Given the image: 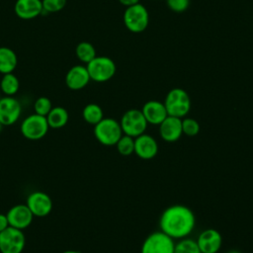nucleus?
Returning a JSON list of instances; mask_svg holds the SVG:
<instances>
[{
  "mask_svg": "<svg viewBox=\"0 0 253 253\" xmlns=\"http://www.w3.org/2000/svg\"><path fill=\"white\" fill-rule=\"evenodd\" d=\"M196 217L194 211L183 205H173L166 208L160 215V230L173 239L188 237L194 230Z\"/></svg>",
  "mask_w": 253,
  "mask_h": 253,
  "instance_id": "f257e3e1",
  "label": "nucleus"
},
{
  "mask_svg": "<svg viewBox=\"0 0 253 253\" xmlns=\"http://www.w3.org/2000/svg\"><path fill=\"white\" fill-rule=\"evenodd\" d=\"M168 116L184 118L191 109V99L189 94L182 88L171 89L164 100Z\"/></svg>",
  "mask_w": 253,
  "mask_h": 253,
  "instance_id": "f03ea898",
  "label": "nucleus"
},
{
  "mask_svg": "<svg viewBox=\"0 0 253 253\" xmlns=\"http://www.w3.org/2000/svg\"><path fill=\"white\" fill-rule=\"evenodd\" d=\"M120 122L113 118H103L94 126V135L96 139L103 145H116L123 135Z\"/></svg>",
  "mask_w": 253,
  "mask_h": 253,
  "instance_id": "7ed1b4c3",
  "label": "nucleus"
},
{
  "mask_svg": "<svg viewBox=\"0 0 253 253\" xmlns=\"http://www.w3.org/2000/svg\"><path fill=\"white\" fill-rule=\"evenodd\" d=\"M86 68L88 70L90 79L99 83L110 80L115 75L117 69L114 60L103 55L93 58L87 63Z\"/></svg>",
  "mask_w": 253,
  "mask_h": 253,
  "instance_id": "20e7f679",
  "label": "nucleus"
},
{
  "mask_svg": "<svg viewBox=\"0 0 253 253\" xmlns=\"http://www.w3.org/2000/svg\"><path fill=\"white\" fill-rule=\"evenodd\" d=\"M123 18L126 28L134 34L143 32L149 22L148 11L140 3L126 7Z\"/></svg>",
  "mask_w": 253,
  "mask_h": 253,
  "instance_id": "39448f33",
  "label": "nucleus"
},
{
  "mask_svg": "<svg viewBox=\"0 0 253 253\" xmlns=\"http://www.w3.org/2000/svg\"><path fill=\"white\" fill-rule=\"evenodd\" d=\"M124 134L131 137H136L145 132L147 128V122L141 110L130 109L125 112L120 122Z\"/></svg>",
  "mask_w": 253,
  "mask_h": 253,
  "instance_id": "423d86ee",
  "label": "nucleus"
},
{
  "mask_svg": "<svg viewBox=\"0 0 253 253\" xmlns=\"http://www.w3.org/2000/svg\"><path fill=\"white\" fill-rule=\"evenodd\" d=\"M48 124L45 117L33 114L24 119L20 130L23 136L29 140H40L48 131Z\"/></svg>",
  "mask_w": 253,
  "mask_h": 253,
  "instance_id": "0eeeda50",
  "label": "nucleus"
},
{
  "mask_svg": "<svg viewBox=\"0 0 253 253\" xmlns=\"http://www.w3.org/2000/svg\"><path fill=\"white\" fill-rule=\"evenodd\" d=\"M174 239L161 230L151 232L142 242L140 253H174Z\"/></svg>",
  "mask_w": 253,
  "mask_h": 253,
  "instance_id": "6e6552de",
  "label": "nucleus"
},
{
  "mask_svg": "<svg viewBox=\"0 0 253 253\" xmlns=\"http://www.w3.org/2000/svg\"><path fill=\"white\" fill-rule=\"evenodd\" d=\"M25 244L26 237L21 229L8 226L0 232L1 253H22Z\"/></svg>",
  "mask_w": 253,
  "mask_h": 253,
  "instance_id": "1a4fd4ad",
  "label": "nucleus"
},
{
  "mask_svg": "<svg viewBox=\"0 0 253 253\" xmlns=\"http://www.w3.org/2000/svg\"><path fill=\"white\" fill-rule=\"evenodd\" d=\"M22 106L13 96L0 98V123L3 126H12L20 118Z\"/></svg>",
  "mask_w": 253,
  "mask_h": 253,
  "instance_id": "9d476101",
  "label": "nucleus"
},
{
  "mask_svg": "<svg viewBox=\"0 0 253 253\" xmlns=\"http://www.w3.org/2000/svg\"><path fill=\"white\" fill-rule=\"evenodd\" d=\"M26 205L34 214V216L43 217L50 213L52 210V201L50 197L41 191L31 193L27 198Z\"/></svg>",
  "mask_w": 253,
  "mask_h": 253,
  "instance_id": "9b49d317",
  "label": "nucleus"
},
{
  "mask_svg": "<svg viewBox=\"0 0 253 253\" xmlns=\"http://www.w3.org/2000/svg\"><path fill=\"white\" fill-rule=\"evenodd\" d=\"M8 218L9 226L18 228V229H25L31 225L34 219V214L25 204H19L13 206L6 213Z\"/></svg>",
  "mask_w": 253,
  "mask_h": 253,
  "instance_id": "f8f14e48",
  "label": "nucleus"
},
{
  "mask_svg": "<svg viewBox=\"0 0 253 253\" xmlns=\"http://www.w3.org/2000/svg\"><path fill=\"white\" fill-rule=\"evenodd\" d=\"M196 242L202 253H217L222 245V236L218 230L208 228L199 234Z\"/></svg>",
  "mask_w": 253,
  "mask_h": 253,
  "instance_id": "ddd939ff",
  "label": "nucleus"
},
{
  "mask_svg": "<svg viewBox=\"0 0 253 253\" xmlns=\"http://www.w3.org/2000/svg\"><path fill=\"white\" fill-rule=\"evenodd\" d=\"M158 152V143L153 136L142 133L134 137V153L143 160H150Z\"/></svg>",
  "mask_w": 253,
  "mask_h": 253,
  "instance_id": "4468645a",
  "label": "nucleus"
},
{
  "mask_svg": "<svg viewBox=\"0 0 253 253\" xmlns=\"http://www.w3.org/2000/svg\"><path fill=\"white\" fill-rule=\"evenodd\" d=\"M160 137L166 142H175L183 134L182 120L177 117L167 116L159 125Z\"/></svg>",
  "mask_w": 253,
  "mask_h": 253,
  "instance_id": "2eb2a0df",
  "label": "nucleus"
},
{
  "mask_svg": "<svg viewBox=\"0 0 253 253\" xmlns=\"http://www.w3.org/2000/svg\"><path fill=\"white\" fill-rule=\"evenodd\" d=\"M90 76L86 66L74 65L68 69L65 75V84L70 90H81L86 87L90 81Z\"/></svg>",
  "mask_w": 253,
  "mask_h": 253,
  "instance_id": "dca6fc26",
  "label": "nucleus"
},
{
  "mask_svg": "<svg viewBox=\"0 0 253 253\" xmlns=\"http://www.w3.org/2000/svg\"><path fill=\"white\" fill-rule=\"evenodd\" d=\"M141 112L147 124H150L153 126H159L168 116L164 103L157 100L147 101L142 106Z\"/></svg>",
  "mask_w": 253,
  "mask_h": 253,
  "instance_id": "f3484780",
  "label": "nucleus"
},
{
  "mask_svg": "<svg viewBox=\"0 0 253 253\" xmlns=\"http://www.w3.org/2000/svg\"><path fill=\"white\" fill-rule=\"evenodd\" d=\"M15 14L22 20H32L42 13V0H16Z\"/></svg>",
  "mask_w": 253,
  "mask_h": 253,
  "instance_id": "a211bd4d",
  "label": "nucleus"
},
{
  "mask_svg": "<svg viewBox=\"0 0 253 253\" xmlns=\"http://www.w3.org/2000/svg\"><path fill=\"white\" fill-rule=\"evenodd\" d=\"M18 64L16 52L8 46H0V73H11Z\"/></svg>",
  "mask_w": 253,
  "mask_h": 253,
  "instance_id": "6ab92c4d",
  "label": "nucleus"
},
{
  "mask_svg": "<svg viewBox=\"0 0 253 253\" xmlns=\"http://www.w3.org/2000/svg\"><path fill=\"white\" fill-rule=\"evenodd\" d=\"M48 126L51 128H60L63 127L69 119V115L66 109L63 107L57 106V107H52L50 112L47 114L45 117Z\"/></svg>",
  "mask_w": 253,
  "mask_h": 253,
  "instance_id": "aec40b11",
  "label": "nucleus"
},
{
  "mask_svg": "<svg viewBox=\"0 0 253 253\" xmlns=\"http://www.w3.org/2000/svg\"><path fill=\"white\" fill-rule=\"evenodd\" d=\"M20 88V82L18 77L13 73L3 74L0 80V90L6 96H14Z\"/></svg>",
  "mask_w": 253,
  "mask_h": 253,
  "instance_id": "412c9836",
  "label": "nucleus"
},
{
  "mask_svg": "<svg viewBox=\"0 0 253 253\" xmlns=\"http://www.w3.org/2000/svg\"><path fill=\"white\" fill-rule=\"evenodd\" d=\"M82 117L87 124L95 126L104 118V113L99 105L90 103L84 107L82 111Z\"/></svg>",
  "mask_w": 253,
  "mask_h": 253,
  "instance_id": "4be33fe9",
  "label": "nucleus"
},
{
  "mask_svg": "<svg viewBox=\"0 0 253 253\" xmlns=\"http://www.w3.org/2000/svg\"><path fill=\"white\" fill-rule=\"evenodd\" d=\"M75 54L81 62L86 64L97 56L94 45L88 42H79L75 47Z\"/></svg>",
  "mask_w": 253,
  "mask_h": 253,
  "instance_id": "5701e85b",
  "label": "nucleus"
},
{
  "mask_svg": "<svg viewBox=\"0 0 253 253\" xmlns=\"http://www.w3.org/2000/svg\"><path fill=\"white\" fill-rule=\"evenodd\" d=\"M116 146L121 155L129 156L134 153V138L129 135L123 134L116 143Z\"/></svg>",
  "mask_w": 253,
  "mask_h": 253,
  "instance_id": "b1692460",
  "label": "nucleus"
},
{
  "mask_svg": "<svg viewBox=\"0 0 253 253\" xmlns=\"http://www.w3.org/2000/svg\"><path fill=\"white\" fill-rule=\"evenodd\" d=\"M174 253H202L198 247L196 240L191 238H183L180 239L177 243H175Z\"/></svg>",
  "mask_w": 253,
  "mask_h": 253,
  "instance_id": "393cba45",
  "label": "nucleus"
},
{
  "mask_svg": "<svg viewBox=\"0 0 253 253\" xmlns=\"http://www.w3.org/2000/svg\"><path fill=\"white\" fill-rule=\"evenodd\" d=\"M51 109H52V104L47 97H44V96L39 97L34 103L35 114H38L40 116L46 117Z\"/></svg>",
  "mask_w": 253,
  "mask_h": 253,
  "instance_id": "a878e982",
  "label": "nucleus"
},
{
  "mask_svg": "<svg viewBox=\"0 0 253 253\" xmlns=\"http://www.w3.org/2000/svg\"><path fill=\"white\" fill-rule=\"evenodd\" d=\"M200 124L193 118H185L182 120L183 133L188 136H195L200 132Z\"/></svg>",
  "mask_w": 253,
  "mask_h": 253,
  "instance_id": "bb28decb",
  "label": "nucleus"
},
{
  "mask_svg": "<svg viewBox=\"0 0 253 253\" xmlns=\"http://www.w3.org/2000/svg\"><path fill=\"white\" fill-rule=\"evenodd\" d=\"M42 4L43 11L48 13H56L65 7L66 0H42Z\"/></svg>",
  "mask_w": 253,
  "mask_h": 253,
  "instance_id": "cd10ccee",
  "label": "nucleus"
},
{
  "mask_svg": "<svg viewBox=\"0 0 253 253\" xmlns=\"http://www.w3.org/2000/svg\"><path fill=\"white\" fill-rule=\"evenodd\" d=\"M167 6L176 13H181L187 10L190 0H166Z\"/></svg>",
  "mask_w": 253,
  "mask_h": 253,
  "instance_id": "c85d7f7f",
  "label": "nucleus"
},
{
  "mask_svg": "<svg viewBox=\"0 0 253 253\" xmlns=\"http://www.w3.org/2000/svg\"><path fill=\"white\" fill-rule=\"evenodd\" d=\"M8 226H9V223H8V218L6 214L0 213V232L6 229Z\"/></svg>",
  "mask_w": 253,
  "mask_h": 253,
  "instance_id": "c756f323",
  "label": "nucleus"
},
{
  "mask_svg": "<svg viewBox=\"0 0 253 253\" xmlns=\"http://www.w3.org/2000/svg\"><path fill=\"white\" fill-rule=\"evenodd\" d=\"M119 2L126 7H129V6L139 3V0H119Z\"/></svg>",
  "mask_w": 253,
  "mask_h": 253,
  "instance_id": "7c9ffc66",
  "label": "nucleus"
},
{
  "mask_svg": "<svg viewBox=\"0 0 253 253\" xmlns=\"http://www.w3.org/2000/svg\"><path fill=\"white\" fill-rule=\"evenodd\" d=\"M62 253H80V252H79V251H76V250H71V249H69V250L63 251Z\"/></svg>",
  "mask_w": 253,
  "mask_h": 253,
  "instance_id": "2f4dec72",
  "label": "nucleus"
},
{
  "mask_svg": "<svg viewBox=\"0 0 253 253\" xmlns=\"http://www.w3.org/2000/svg\"><path fill=\"white\" fill-rule=\"evenodd\" d=\"M226 253H241V252H240V251H238V250H236V249H231V250L227 251Z\"/></svg>",
  "mask_w": 253,
  "mask_h": 253,
  "instance_id": "473e14b6",
  "label": "nucleus"
},
{
  "mask_svg": "<svg viewBox=\"0 0 253 253\" xmlns=\"http://www.w3.org/2000/svg\"><path fill=\"white\" fill-rule=\"evenodd\" d=\"M3 126H4L0 123V132H1V130H2V127H3Z\"/></svg>",
  "mask_w": 253,
  "mask_h": 253,
  "instance_id": "72a5a7b5",
  "label": "nucleus"
},
{
  "mask_svg": "<svg viewBox=\"0 0 253 253\" xmlns=\"http://www.w3.org/2000/svg\"><path fill=\"white\" fill-rule=\"evenodd\" d=\"M0 98H1V97H0Z\"/></svg>",
  "mask_w": 253,
  "mask_h": 253,
  "instance_id": "f704fd0d",
  "label": "nucleus"
}]
</instances>
